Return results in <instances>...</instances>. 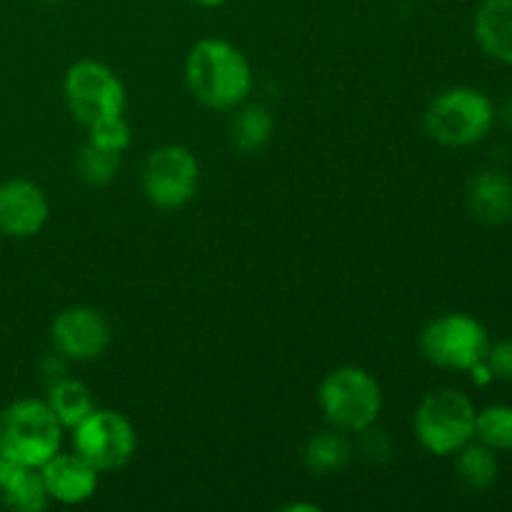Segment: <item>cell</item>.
<instances>
[{
  "instance_id": "obj_6",
  "label": "cell",
  "mask_w": 512,
  "mask_h": 512,
  "mask_svg": "<svg viewBox=\"0 0 512 512\" xmlns=\"http://www.w3.org/2000/svg\"><path fill=\"white\" fill-rule=\"evenodd\" d=\"M63 98L73 120L90 128L110 115H123L125 85L105 63L78 60L65 73Z\"/></svg>"
},
{
  "instance_id": "obj_16",
  "label": "cell",
  "mask_w": 512,
  "mask_h": 512,
  "mask_svg": "<svg viewBox=\"0 0 512 512\" xmlns=\"http://www.w3.org/2000/svg\"><path fill=\"white\" fill-rule=\"evenodd\" d=\"M303 460L308 470L315 475H335L340 470L348 468L350 463V443L335 430H325V433H315L313 438L305 443Z\"/></svg>"
},
{
  "instance_id": "obj_25",
  "label": "cell",
  "mask_w": 512,
  "mask_h": 512,
  "mask_svg": "<svg viewBox=\"0 0 512 512\" xmlns=\"http://www.w3.org/2000/svg\"><path fill=\"white\" fill-rule=\"evenodd\" d=\"M285 512H298V510H305V512H320L318 505H303V503H295V505H288V508H283Z\"/></svg>"
},
{
  "instance_id": "obj_18",
  "label": "cell",
  "mask_w": 512,
  "mask_h": 512,
  "mask_svg": "<svg viewBox=\"0 0 512 512\" xmlns=\"http://www.w3.org/2000/svg\"><path fill=\"white\" fill-rule=\"evenodd\" d=\"M455 455H458L455 458V473L470 490H488L495 483V478H498V458H495V450H490L488 445L470 440Z\"/></svg>"
},
{
  "instance_id": "obj_15",
  "label": "cell",
  "mask_w": 512,
  "mask_h": 512,
  "mask_svg": "<svg viewBox=\"0 0 512 512\" xmlns=\"http://www.w3.org/2000/svg\"><path fill=\"white\" fill-rule=\"evenodd\" d=\"M45 403L50 405V410L55 413L58 423L68 430L78 428V425L95 410L90 390L85 388L80 380L73 378H60L55 380V383H50L48 400H45Z\"/></svg>"
},
{
  "instance_id": "obj_20",
  "label": "cell",
  "mask_w": 512,
  "mask_h": 512,
  "mask_svg": "<svg viewBox=\"0 0 512 512\" xmlns=\"http://www.w3.org/2000/svg\"><path fill=\"white\" fill-rule=\"evenodd\" d=\"M475 440L488 445L495 453L512 450V408L490 405L475 415Z\"/></svg>"
},
{
  "instance_id": "obj_17",
  "label": "cell",
  "mask_w": 512,
  "mask_h": 512,
  "mask_svg": "<svg viewBox=\"0 0 512 512\" xmlns=\"http://www.w3.org/2000/svg\"><path fill=\"white\" fill-rule=\"evenodd\" d=\"M5 508L18 512H40L48 508L50 495L45 490L40 468H18L13 478L0 488Z\"/></svg>"
},
{
  "instance_id": "obj_19",
  "label": "cell",
  "mask_w": 512,
  "mask_h": 512,
  "mask_svg": "<svg viewBox=\"0 0 512 512\" xmlns=\"http://www.w3.org/2000/svg\"><path fill=\"white\" fill-rule=\"evenodd\" d=\"M273 125V115L263 105H248L233 118L230 138L240 153H258L273 135Z\"/></svg>"
},
{
  "instance_id": "obj_28",
  "label": "cell",
  "mask_w": 512,
  "mask_h": 512,
  "mask_svg": "<svg viewBox=\"0 0 512 512\" xmlns=\"http://www.w3.org/2000/svg\"><path fill=\"white\" fill-rule=\"evenodd\" d=\"M38 3H55V0H38Z\"/></svg>"
},
{
  "instance_id": "obj_27",
  "label": "cell",
  "mask_w": 512,
  "mask_h": 512,
  "mask_svg": "<svg viewBox=\"0 0 512 512\" xmlns=\"http://www.w3.org/2000/svg\"><path fill=\"white\" fill-rule=\"evenodd\" d=\"M190 3L203 5V8H218V5H223L225 0H190Z\"/></svg>"
},
{
  "instance_id": "obj_7",
  "label": "cell",
  "mask_w": 512,
  "mask_h": 512,
  "mask_svg": "<svg viewBox=\"0 0 512 512\" xmlns=\"http://www.w3.org/2000/svg\"><path fill=\"white\" fill-rule=\"evenodd\" d=\"M420 350L438 368L473 370L485 363L490 350L488 330L483 323L465 313H450L435 318L420 335Z\"/></svg>"
},
{
  "instance_id": "obj_4",
  "label": "cell",
  "mask_w": 512,
  "mask_h": 512,
  "mask_svg": "<svg viewBox=\"0 0 512 512\" xmlns=\"http://www.w3.org/2000/svg\"><path fill=\"white\" fill-rule=\"evenodd\" d=\"M320 408L335 430L363 433L375 425L383 410V390L368 370L345 365L333 370L320 385Z\"/></svg>"
},
{
  "instance_id": "obj_14",
  "label": "cell",
  "mask_w": 512,
  "mask_h": 512,
  "mask_svg": "<svg viewBox=\"0 0 512 512\" xmlns=\"http://www.w3.org/2000/svg\"><path fill=\"white\" fill-rule=\"evenodd\" d=\"M473 30L488 58L512 65V0H483Z\"/></svg>"
},
{
  "instance_id": "obj_3",
  "label": "cell",
  "mask_w": 512,
  "mask_h": 512,
  "mask_svg": "<svg viewBox=\"0 0 512 512\" xmlns=\"http://www.w3.org/2000/svg\"><path fill=\"white\" fill-rule=\"evenodd\" d=\"M495 123V108L475 88H450L425 110V130L445 148H468L480 143Z\"/></svg>"
},
{
  "instance_id": "obj_9",
  "label": "cell",
  "mask_w": 512,
  "mask_h": 512,
  "mask_svg": "<svg viewBox=\"0 0 512 512\" xmlns=\"http://www.w3.org/2000/svg\"><path fill=\"white\" fill-rule=\"evenodd\" d=\"M75 453L98 473L118 470L130 463L138 448V435L130 420L115 410H93L73 430Z\"/></svg>"
},
{
  "instance_id": "obj_22",
  "label": "cell",
  "mask_w": 512,
  "mask_h": 512,
  "mask_svg": "<svg viewBox=\"0 0 512 512\" xmlns=\"http://www.w3.org/2000/svg\"><path fill=\"white\" fill-rule=\"evenodd\" d=\"M88 140L100 145V148L123 155V150H128L130 140H133V133H130V125L125 123L123 115H110V118H103L90 125Z\"/></svg>"
},
{
  "instance_id": "obj_12",
  "label": "cell",
  "mask_w": 512,
  "mask_h": 512,
  "mask_svg": "<svg viewBox=\"0 0 512 512\" xmlns=\"http://www.w3.org/2000/svg\"><path fill=\"white\" fill-rule=\"evenodd\" d=\"M50 500L63 505H80L93 498L98 488V470L78 453H58L40 468Z\"/></svg>"
},
{
  "instance_id": "obj_23",
  "label": "cell",
  "mask_w": 512,
  "mask_h": 512,
  "mask_svg": "<svg viewBox=\"0 0 512 512\" xmlns=\"http://www.w3.org/2000/svg\"><path fill=\"white\" fill-rule=\"evenodd\" d=\"M485 365H488L493 380L512 383V340H500L498 345H490Z\"/></svg>"
},
{
  "instance_id": "obj_24",
  "label": "cell",
  "mask_w": 512,
  "mask_h": 512,
  "mask_svg": "<svg viewBox=\"0 0 512 512\" xmlns=\"http://www.w3.org/2000/svg\"><path fill=\"white\" fill-rule=\"evenodd\" d=\"M363 453H365V458L375 460V463L383 458H388L390 440L385 438L383 430H373V425L363 430Z\"/></svg>"
},
{
  "instance_id": "obj_21",
  "label": "cell",
  "mask_w": 512,
  "mask_h": 512,
  "mask_svg": "<svg viewBox=\"0 0 512 512\" xmlns=\"http://www.w3.org/2000/svg\"><path fill=\"white\" fill-rule=\"evenodd\" d=\"M75 170L80 180L88 185H108L113 183L120 170V153L105 150L95 143H85L75 158Z\"/></svg>"
},
{
  "instance_id": "obj_11",
  "label": "cell",
  "mask_w": 512,
  "mask_h": 512,
  "mask_svg": "<svg viewBox=\"0 0 512 512\" xmlns=\"http://www.w3.org/2000/svg\"><path fill=\"white\" fill-rule=\"evenodd\" d=\"M48 198L25 178L0 183V233L8 238H33L48 223Z\"/></svg>"
},
{
  "instance_id": "obj_10",
  "label": "cell",
  "mask_w": 512,
  "mask_h": 512,
  "mask_svg": "<svg viewBox=\"0 0 512 512\" xmlns=\"http://www.w3.org/2000/svg\"><path fill=\"white\" fill-rule=\"evenodd\" d=\"M50 335H53L55 350L63 358L85 363L105 353L110 345V323L100 310L75 305V308H65L53 320Z\"/></svg>"
},
{
  "instance_id": "obj_2",
  "label": "cell",
  "mask_w": 512,
  "mask_h": 512,
  "mask_svg": "<svg viewBox=\"0 0 512 512\" xmlns=\"http://www.w3.org/2000/svg\"><path fill=\"white\" fill-rule=\"evenodd\" d=\"M63 425L43 400H15L0 415V455L25 468H43L60 453Z\"/></svg>"
},
{
  "instance_id": "obj_5",
  "label": "cell",
  "mask_w": 512,
  "mask_h": 512,
  "mask_svg": "<svg viewBox=\"0 0 512 512\" xmlns=\"http://www.w3.org/2000/svg\"><path fill=\"white\" fill-rule=\"evenodd\" d=\"M475 405L455 388L430 393L415 413V435L433 455H455L475 438Z\"/></svg>"
},
{
  "instance_id": "obj_13",
  "label": "cell",
  "mask_w": 512,
  "mask_h": 512,
  "mask_svg": "<svg viewBox=\"0 0 512 512\" xmlns=\"http://www.w3.org/2000/svg\"><path fill=\"white\" fill-rule=\"evenodd\" d=\"M468 208L485 225H503L512 218V180L498 170H483L470 180Z\"/></svg>"
},
{
  "instance_id": "obj_1",
  "label": "cell",
  "mask_w": 512,
  "mask_h": 512,
  "mask_svg": "<svg viewBox=\"0 0 512 512\" xmlns=\"http://www.w3.org/2000/svg\"><path fill=\"white\" fill-rule=\"evenodd\" d=\"M185 83L190 95L205 108L235 110L253 88V70L233 43L205 38L188 53Z\"/></svg>"
},
{
  "instance_id": "obj_8",
  "label": "cell",
  "mask_w": 512,
  "mask_h": 512,
  "mask_svg": "<svg viewBox=\"0 0 512 512\" xmlns=\"http://www.w3.org/2000/svg\"><path fill=\"white\" fill-rule=\"evenodd\" d=\"M143 193L155 208L175 210L195 198L200 185L198 158L185 145H160L145 158Z\"/></svg>"
},
{
  "instance_id": "obj_26",
  "label": "cell",
  "mask_w": 512,
  "mask_h": 512,
  "mask_svg": "<svg viewBox=\"0 0 512 512\" xmlns=\"http://www.w3.org/2000/svg\"><path fill=\"white\" fill-rule=\"evenodd\" d=\"M503 120H505V123H508L510 128H512V95H510L508 100H505V108H503Z\"/></svg>"
}]
</instances>
